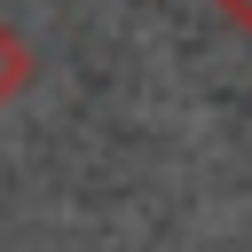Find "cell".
Returning <instances> with one entry per match:
<instances>
[{"label": "cell", "instance_id": "1", "mask_svg": "<svg viewBox=\"0 0 252 252\" xmlns=\"http://www.w3.org/2000/svg\"><path fill=\"white\" fill-rule=\"evenodd\" d=\"M32 71H39V63H32V39H24L16 24H0V102H16V94L32 87Z\"/></svg>", "mask_w": 252, "mask_h": 252}, {"label": "cell", "instance_id": "2", "mask_svg": "<svg viewBox=\"0 0 252 252\" xmlns=\"http://www.w3.org/2000/svg\"><path fill=\"white\" fill-rule=\"evenodd\" d=\"M220 16H228L236 32H252V0H220Z\"/></svg>", "mask_w": 252, "mask_h": 252}]
</instances>
